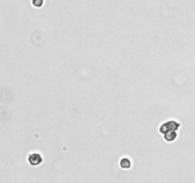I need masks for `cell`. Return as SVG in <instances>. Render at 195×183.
Listing matches in <instances>:
<instances>
[{"instance_id": "7a4b0ae2", "label": "cell", "mask_w": 195, "mask_h": 183, "mask_svg": "<svg viewBox=\"0 0 195 183\" xmlns=\"http://www.w3.org/2000/svg\"><path fill=\"white\" fill-rule=\"evenodd\" d=\"M43 158L39 153H31L28 156V162L32 166H38L42 163Z\"/></svg>"}, {"instance_id": "277c9868", "label": "cell", "mask_w": 195, "mask_h": 183, "mask_svg": "<svg viewBox=\"0 0 195 183\" xmlns=\"http://www.w3.org/2000/svg\"><path fill=\"white\" fill-rule=\"evenodd\" d=\"M120 166L123 168V169H130L131 166V159L130 158H122L121 161H120Z\"/></svg>"}, {"instance_id": "6da1fadb", "label": "cell", "mask_w": 195, "mask_h": 183, "mask_svg": "<svg viewBox=\"0 0 195 183\" xmlns=\"http://www.w3.org/2000/svg\"><path fill=\"white\" fill-rule=\"evenodd\" d=\"M179 128H180V123H178L175 120H169V121L165 122L161 125V127L159 129V132L164 134V133H166L167 132H170V131H175L176 132Z\"/></svg>"}, {"instance_id": "5b68a950", "label": "cell", "mask_w": 195, "mask_h": 183, "mask_svg": "<svg viewBox=\"0 0 195 183\" xmlns=\"http://www.w3.org/2000/svg\"><path fill=\"white\" fill-rule=\"evenodd\" d=\"M32 4L35 8H40L44 4V0H32Z\"/></svg>"}, {"instance_id": "3957f363", "label": "cell", "mask_w": 195, "mask_h": 183, "mask_svg": "<svg viewBox=\"0 0 195 183\" xmlns=\"http://www.w3.org/2000/svg\"><path fill=\"white\" fill-rule=\"evenodd\" d=\"M177 139V133L175 131H170L164 133V139L167 142H172Z\"/></svg>"}]
</instances>
